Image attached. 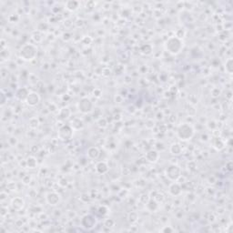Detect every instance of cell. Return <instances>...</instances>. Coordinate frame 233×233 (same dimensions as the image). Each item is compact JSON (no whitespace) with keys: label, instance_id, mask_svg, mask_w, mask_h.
<instances>
[{"label":"cell","instance_id":"6da1fadb","mask_svg":"<svg viewBox=\"0 0 233 233\" xmlns=\"http://www.w3.org/2000/svg\"><path fill=\"white\" fill-rule=\"evenodd\" d=\"M177 137L182 141L190 140L195 135V129L189 123H182L177 129Z\"/></svg>","mask_w":233,"mask_h":233},{"label":"cell","instance_id":"7a4b0ae2","mask_svg":"<svg viewBox=\"0 0 233 233\" xmlns=\"http://www.w3.org/2000/svg\"><path fill=\"white\" fill-rule=\"evenodd\" d=\"M165 48L168 53L172 55H178L183 48V41L177 36H170L165 42Z\"/></svg>","mask_w":233,"mask_h":233},{"label":"cell","instance_id":"3957f363","mask_svg":"<svg viewBox=\"0 0 233 233\" xmlns=\"http://www.w3.org/2000/svg\"><path fill=\"white\" fill-rule=\"evenodd\" d=\"M37 54V48L33 44H25L19 50V56L25 61H32Z\"/></svg>","mask_w":233,"mask_h":233},{"label":"cell","instance_id":"277c9868","mask_svg":"<svg viewBox=\"0 0 233 233\" xmlns=\"http://www.w3.org/2000/svg\"><path fill=\"white\" fill-rule=\"evenodd\" d=\"M166 176L171 181H177L181 176V168L176 164H171L167 167Z\"/></svg>","mask_w":233,"mask_h":233},{"label":"cell","instance_id":"5b68a950","mask_svg":"<svg viewBox=\"0 0 233 233\" xmlns=\"http://www.w3.org/2000/svg\"><path fill=\"white\" fill-rule=\"evenodd\" d=\"M74 133V129L70 125H63L59 129H58V138L61 140H69L72 138Z\"/></svg>","mask_w":233,"mask_h":233},{"label":"cell","instance_id":"8992f818","mask_svg":"<svg viewBox=\"0 0 233 233\" xmlns=\"http://www.w3.org/2000/svg\"><path fill=\"white\" fill-rule=\"evenodd\" d=\"M78 110L83 114H89L93 109V103L89 98H82L78 105Z\"/></svg>","mask_w":233,"mask_h":233},{"label":"cell","instance_id":"52a82bcc","mask_svg":"<svg viewBox=\"0 0 233 233\" xmlns=\"http://www.w3.org/2000/svg\"><path fill=\"white\" fill-rule=\"evenodd\" d=\"M81 226L86 230H91L97 225V220L92 215H85L81 219Z\"/></svg>","mask_w":233,"mask_h":233},{"label":"cell","instance_id":"ba28073f","mask_svg":"<svg viewBox=\"0 0 233 233\" xmlns=\"http://www.w3.org/2000/svg\"><path fill=\"white\" fill-rule=\"evenodd\" d=\"M46 200L47 202L48 205L50 206H56L60 200H61V197L60 195L56 192V191H51V192H48L46 196Z\"/></svg>","mask_w":233,"mask_h":233},{"label":"cell","instance_id":"9c48e42d","mask_svg":"<svg viewBox=\"0 0 233 233\" xmlns=\"http://www.w3.org/2000/svg\"><path fill=\"white\" fill-rule=\"evenodd\" d=\"M26 102L28 106L30 107H35L40 102V97L36 92H30L29 95L27 96Z\"/></svg>","mask_w":233,"mask_h":233},{"label":"cell","instance_id":"30bf717a","mask_svg":"<svg viewBox=\"0 0 233 233\" xmlns=\"http://www.w3.org/2000/svg\"><path fill=\"white\" fill-rule=\"evenodd\" d=\"M168 192H169L172 196L178 197V196H179V195L182 193V189H181L180 185L178 184V182L173 181V183H171L170 186L168 187Z\"/></svg>","mask_w":233,"mask_h":233},{"label":"cell","instance_id":"8fae6325","mask_svg":"<svg viewBox=\"0 0 233 233\" xmlns=\"http://www.w3.org/2000/svg\"><path fill=\"white\" fill-rule=\"evenodd\" d=\"M109 169V166L106 161H99L96 164V171L100 175H104L108 173Z\"/></svg>","mask_w":233,"mask_h":233},{"label":"cell","instance_id":"7c38bea8","mask_svg":"<svg viewBox=\"0 0 233 233\" xmlns=\"http://www.w3.org/2000/svg\"><path fill=\"white\" fill-rule=\"evenodd\" d=\"M145 158H146V159L148 162L156 163L158 160V158H159V153L157 150H155V149H151V150H149V151L147 152Z\"/></svg>","mask_w":233,"mask_h":233},{"label":"cell","instance_id":"4fadbf2b","mask_svg":"<svg viewBox=\"0 0 233 233\" xmlns=\"http://www.w3.org/2000/svg\"><path fill=\"white\" fill-rule=\"evenodd\" d=\"M100 155V151L97 147H90L87 151V156L90 159H98Z\"/></svg>","mask_w":233,"mask_h":233},{"label":"cell","instance_id":"5bb4252c","mask_svg":"<svg viewBox=\"0 0 233 233\" xmlns=\"http://www.w3.org/2000/svg\"><path fill=\"white\" fill-rule=\"evenodd\" d=\"M24 205H25V200L20 197L14 198L11 200V206L13 207V209H15L17 211H20L21 209H23Z\"/></svg>","mask_w":233,"mask_h":233},{"label":"cell","instance_id":"9a60e30c","mask_svg":"<svg viewBox=\"0 0 233 233\" xmlns=\"http://www.w3.org/2000/svg\"><path fill=\"white\" fill-rule=\"evenodd\" d=\"M29 91H28V89H26V88H20V89H18L17 90V92H16V97H17V99H18L19 100H27V96L29 95Z\"/></svg>","mask_w":233,"mask_h":233},{"label":"cell","instance_id":"2e32d148","mask_svg":"<svg viewBox=\"0 0 233 233\" xmlns=\"http://www.w3.org/2000/svg\"><path fill=\"white\" fill-rule=\"evenodd\" d=\"M146 207L148 211L154 212L158 209V202L156 201L154 199H149V200L146 203Z\"/></svg>","mask_w":233,"mask_h":233},{"label":"cell","instance_id":"e0dca14e","mask_svg":"<svg viewBox=\"0 0 233 233\" xmlns=\"http://www.w3.org/2000/svg\"><path fill=\"white\" fill-rule=\"evenodd\" d=\"M169 150H170V153L172 155L178 156L179 154H181V152H182V147L179 143H173L170 146Z\"/></svg>","mask_w":233,"mask_h":233},{"label":"cell","instance_id":"ac0fdd59","mask_svg":"<svg viewBox=\"0 0 233 233\" xmlns=\"http://www.w3.org/2000/svg\"><path fill=\"white\" fill-rule=\"evenodd\" d=\"M79 7V2L78 1H75V0H71V1H67L66 3V8H67L68 11H76Z\"/></svg>","mask_w":233,"mask_h":233},{"label":"cell","instance_id":"d6986e66","mask_svg":"<svg viewBox=\"0 0 233 233\" xmlns=\"http://www.w3.org/2000/svg\"><path fill=\"white\" fill-rule=\"evenodd\" d=\"M37 166V161H36V158H34V157H28L26 160V167H28V168H36Z\"/></svg>","mask_w":233,"mask_h":233},{"label":"cell","instance_id":"ffe728a7","mask_svg":"<svg viewBox=\"0 0 233 233\" xmlns=\"http://www.w3.org/2000/svg\"><path fill=\"white\" fill-rule=\"evenodd\" d=\"M152 51H153L152 46L149 44H145L141 46V47H140V53L143 55H150L152 53Z\"/></svg>","mask_w":233,"mask_h":233},{"label":"cell","instance_id":"44dd1931","mask_svg":"<svg viewBox=\"0 0 233 233\" xmlns=\"http://www.w3.org/2000/svg\"><path fill=\"white\" fill-rule=\"evenodd\" d=\"M225 69L227 71V73L229 74H232L233 71V59L231 57L228 58L226 60V63H225Z\"/></svg>","mask_w":233,"mask_h":233},{"label":"cell","instance_id":"7402d4cb","mask_svg":"<svg viewBox=\"0 0 233 233\" xmlns=\"http://www.w3.org/2000/svg\"><path fill=\"white\" fill-rule=\"evenodd\" d=\"M74 129H80L83 128L84 124H83V121L80 119H75L72 122H71V125H70Z\"/></svg>","mask_w":233,"mask_h":233},{"label":"cell","instance_id":"603a6c76","mask_svg":"<svg viewBox=\"0 0 233 233\" xmlns=\"http://www.w3.org/2000/svg\"><path fill=\"white\" fill-rule=\"evenodd\" d=\"M70 114H71V112H70V109L68 108H63V109H61L60 111H59V117L62 119H68L69 116H70Z\"/></svg>","mask_w":233,"mask_h":233},{"label":"cell","instance_id":"cb8c5ba5","mask_svg":"<svg viewBox=\"0 0 233 233\" xmlns=\"http://www.w3.org/2000/svg\"><path fill=\"white\" fill-rule=\"evenodd\" d=\"M213 147L216 148V149H218V150H221L222 148H224V147H225V145H224V142L222 141L221 138H215L214 140H213Z\"/></svg>","mask_w":233,"mask_h":233},{"label":"cell","instance_id":"d4e9b609","mask_svg":"<svg viewBox=\"0 0 233 233\" xmlns=\"http://www.w3.org/2000/svg\"><path fill=\"white\" fill-rule=\"evenodd\" d=\"M138 219V214L136 212H130L129 213V221L130 222V223L137 222Z\"/></svg>","mask_w":233,"mask_h":233},{"label":"cell","instance_id":"484cf974","mask_svg":"<svg viewBox=\"0 0 233 233\" xmlns=\"http://www.w3.org/2000/svg\"><path fill=\"white\" fill-rule=\"evenodd\" d=\"M38 125H39V121H38V119H37L36 118H32V119H30V120H29V126H30V128H32V129H36V128L38 127Z\"/></svg>","mask_w":233,"mask_h":233},{"label":"cell","instance_id":"4316f807","mask_svg":"<svg viewBox=\"0 0 233 233\" xmlns=\"http://www.w3.org/2000/svg\"><path fill=\"white\" fill-rule=\"evenodd\" d=\"M104 226L107 228H113L115 226V221L112 219H107L104 222Z\"/></svg>","mask_w":233,"mask_h":233},{"label":"cell","instance_id":"83f0119b","mask_svg":"<svg viewBox=\"0 0 233 233\" xmlns=\"http://www.w3.org/2000/svg\"><path fill=\"white\" fill-rule=\"evenodd\" d=\"M99 213H100V215H107L108 213H109V209H108V207H106V206H100V208H99Z\"/></svg>","mask_w":233,"mask_h":233},{"label":"cell","instance_id":"f1b7e54d","mask_svg":"<svg viewBox=\"0 0 233 233\" xmlns=\"http://www.w3.org/2000/svg\"><path fill=\"white\" fill-rule=\"evenodd\" d=\"M98 125H99V127H100V128H106L108 126V121H107L106 119L101 118V119H100V120L98 121Z\"/></svg>","mask_w":233,"mask_h":233},{"label":"cell","instance_id":"f546056e","mask_svg":"<svg viewBox=\"0 0 233 233\" xmlns=\"http://www.w3.org/2000/svg\"><path fill=\"white\" fill-rule=\"evenodd\" d=\"M31 181V176L30 175H25L22 178V182L25 185H28Z\"/></svg>","mask_w":233,"mask_h":233},{"label":"cell","instance_id":"4dcf8cb0","mask_svg":"<svg viewBox=\"0 0 233 233\" xmlns=\"http://www.w3.org/2000/svg\"><path fill=\"white\" fill-rule=\"evenodd\" d=\"M80 200H82L83 202H88L90 200V197H89V195L88 193H83L81 195V197H80Z\"/></svg>","mask_w":233,"mask_h":233},{"label":"cell","instance_id":"1f68e13d","mask_svg":"<svg viewBox=\"0 0 233 233\" xmlns=\"http://www.w3.org/2000/svg\"><path fill=\"white\" fill-rule=\"evenodd\" d=\"M220 94H221V90L219 89H212V91H211V95H212V97H214V98L219 97Z\"/></svg>","mask_w":233,"mask_h":233},{"label":"cell","instance_id":"d6a6232c","mask_svg":"<svg viewBox=\"0 0 233 233\" xmlns=\"http://www.w3.org/2000/svg\"><path fill=\"white\" fill-rule=\"evenodd\" d=\"M162 232H172L174 231V230L170 227V226H165L162 230H161Z\"/></svg>","mask_w":233,"mask_h":233},{"label":"cell","instance_id":"836d02e7","mask_svg":"<svg viewBox=\"0 0 233 233\" xmlns=\"http://www.w3.org/2000/svg\"><path fill=\"white\" fill-rule=\"evenodd\" d=\"M93 94H94V96H95V97L100 98V97H101V95H102V91H101L100 89H94Z\"/></svg>","mask_w":233,"mask_h":233},{"label":"cell","instance_id":"e575fe53","mask_svg":"<svg viewBox=\"0 0 233 233\" xmlns=\"http://www.w3.org/2000/svg\"><path fill=\"white\" fill-rule=\"evenodd\" d=\"M115 100H116V102H117V103H122L123 98L121 97V96H117V97L115 98Z\"/></svg>","mask_w":233,"mask_h":233},{"label":"cell","instance_id":"d590c367","mask_svg":"<svg viewBox=\"0 0 233 233\" xmlns=\"http://www.w3.org/2000/svg\"><path fill=\"white\" fill-rule=\"evenodd\" d=\"M231 165H232V162H231V161H229V162L227 163V167H228V169H229L230 171H231V170H232V167H231Z\"/></svg>","mask_w":233,"mask_h":233}]
</instances>
